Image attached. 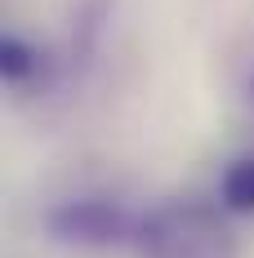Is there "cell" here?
<instances>
[{"label": "cell", "mask_w": 254, "mask_h": 258, "mask_svg": "<svg viewBox=\"0 0 254 258\" xmlns=\"http://www.w3.org/2000/svg\"><path fill=\"white\" fill-rule=\"evenodd\" d=\"M143 258H232V245L201 209H170L143 232Z\"/></svg>", "instance_id": "obj_1"}, {"label": "cell", "mask_w": 254, "mask_h": 258, "mask_svg": "<svg viewBox=\"0 0 254 258\" xmlns=\"http://www.w3.org/2000/svg\"><path fill=\"white\" fill-rule=\"evenodd\" d=\"M219 205L232 214H254V156H236L219 174Z\"/></svg>", "instance_id": "obj_2"}]
</instances>
